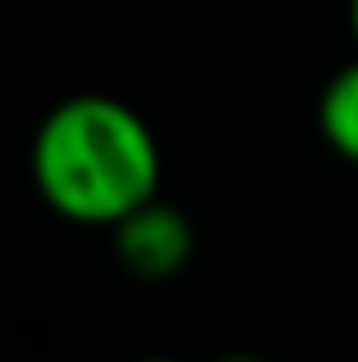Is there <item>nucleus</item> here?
<instances>
[{
    "instance_id": "nucleus-1",
    "label": "nucleus",
    "mask_w": 358,
    "mask_h": 362,
    "mask_svg": "<svg viewBox=\"0 0 358 362\" xmlns=\"http://www.w3.org/2000/svg\"><path fill=\"white\" fill-rule=\"evenodd\" d=\"M33 184L55 216L115 230L156 197L161 147L134 106L83 92L37 124Z\"/></svg>"
},
{
    "instance_id": "nucleus-2",
    "label": "nucleus",
    "mask_w": 358,
    "mask_h": 362,
    "mask_svg": "<svg viewBox=\"0 0 358 362\" xmlns=\"http://www.w3.org/2000/svg\"><path fill=\"white\" fill-rule=\"evenodd\" d=\"M115 230H120V257H125V266L134 275H147V280L179 271L188 257V243H193L188 239V225L179 221V211L161 206L156 197L147 206H138L134 216H125Z\"/></svg>"
},
{
    "instance_id": "nucleus-3",
    "label": "nucleus",
    "mask_w": 358,
    "mask_h": 362,
    "mask_svg": "<svg viewBox=\"0 0 358 362\" xmlns=\"http://www.w3.org/2000/svg\"><path fill=\"white\" fill-rule=\"evenodd\" d=\"M317 124L331 151H340L350 165H358V60L331 74V83L317 97Z\"/></svg>"
},
{
    "instance_id": "nucleus-4",
    "label": "nucleus",
    "mask_w": 358,
    "mask_h": 362,
    "mask_svg": "<svg viewBox=\"0 0 358 362\" xmlns=\"http://www.w3.org/2000/svg\"><path fill=\"white\" fill-rule=\"evenodd\" d=\"M350 33H354V42H358V0H350Z\"/></svg>"
},
{
    "instance_id": "nucleus-5",
    "label": "nucleus",
    "mask_w": 358,
    "mask_h": 362,
    "mask_svg": "<svg viewBox=\"0 0 358 362\" xmlns=\"http://www.w3.org/2000/svg\"><path fill=\"white\" fill-rule=\"evenodd\" d=\"M221 362H258V358H243V354H234V358H221Z\"/></svg>"
},
{
    "instance_id": "nucleus-6",
    "label": "nucleus",
    "mask_w": 358,
    "mask_h": 362,
    "mask_svg": "<svg viewBox=\"0 0 358 362\" xmlns=\"http://www.w3.org/2000/svg\"><path fill=\"white\" fill-rule=\"evenodd\" d=\"M138 362H179V358H138Z\"/></svg>"
}]
</instances>
